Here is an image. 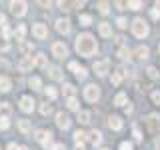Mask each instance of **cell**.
Segmentation results:
<instances>
[{
    "instance_id": "obj_13",
    "label": "cell",
    "mask_w": 160,
    "mask_h": 150,
    "mask_svg": "<svg viewBox=\"0 0 160 150\" xmlns=\"http://www.w3.org/2000/svg\"><path fill=\"white\" fill-rule=\"evenodd\" d=\"M56 30L60 34H68L70 32V20L68 18H58L56 20Z\"/></svg>"
},
{
    "instance_id": "obj_12",
    "label": "cell",
    "mask_w": 160,
    "mask_h": 150,
    "mask_svg": "<svg viewBox=\"0 0 160 150\" xmlns=\"http://www.w3.org/2000/svg\"><path fill=\"white\" fill-rule=\"evenodd\" d=\"M134 58L136 60H140V62H144V60H146L148 56H150V50H148V46H138L136 50H134Z\"/></svg>"
},
{
    "instance_id": "obj_32",
    "label": "cell",
    "mask_w": 160,
    "mask_h": 150,
    "mask_svg": "<svg viewBox=\"0 0 160 150\" xmlns=\"http://www.w3.org/2000/svg\"><path fill=\"white\" fill-rule=\"evenodd\" d=\"M44 92H46V96L50 100H54V98L58 96V92H56V88H54V86H46V88H44Z\"/></svg>"
},
{
    "instance_id": "obj_24",
    "label": "cell",
    "mask_w": 160,
    "mask_h": 150,
    "mask_svg": "<svg viewBox=\"0 0 160 150\" xmlns=\"http://www.w3.org/2000/svg\"><path fill=\"white\" fill-rule=\"evenodd\" d=\"M28 86L32 88V90H42V80H40L38 76H32L28 80Z\"/></svg>"
},
{
    "instance_id": "obj_29",
    "label": "cell",
    "mask_w": 160,
    "mask_h": 150,
    "mask_svg": "<svg viewBox=\"0 0 160 150\" xmlns=\"http://www.w3.org/2000/svg\"><path fill=\"white\" fill-rule=\"evenodd\" d=\"M78 20H80L82 26H90V24H92V16H90V14H80Z\"/></svg>"
},
{
    "instance_id": "obj_22",
    "label": "cell",
    "mask_w": 160,
    "mask_h": 150,
    "mask_svg": "<svg viewBox=\"0 0 160 150\" xmlns=\"http://www.w3.org/2000/svg\"><path fill=\"white\" fill-rule=\"evenodd\" d=\"M10 112H12V106H10V102H0V118H8Z\"/></svg>"
},
{
    "instance_id": "obj_25",
    "label": "cell",
    "mask_w": 160,
    "mask_h": 150,
    "mask_svg": "<svg viewBox=\"0 0 160 150\" xmlns=\"http://www.w3.org/2000/svg\"><path fill=\"white\" fill-rule=\"evenodd\" d=\"M90 122V112L88 110H78V124H88Z\"/></svg>"
},
{
    "instance_id": "obj_9",
    "label": "cell",
    "mask_w": 160,
    "mask_h": 150,
    "mask_svg": "<svg viewBox=\"0 0 160 150\" xmlns=\"http://www.w3.org/2000/svg\"><path fill=\"white\" fill-rule=\"evenodd\" d=\"M52 56H56V58H66L68 56V46L64 42H54L52 44Z\"/></svg>"
},
{
    "instance_id": "obj_6",
    "label": "cell",
    "mask_w": 160,
    "mask_h": 150,
    "mask_svg": "<svg viewBox=\"0 0 160 150\" xmlns=\"http://www.w3.org/2000/svg\"><path fill=\"white\" fill-rule=\"evenodd\" d=\"M8 6H10V12H12L14 16H24V14L28 12V4L24 2V0H12Z\"/></svg>"
},
{
    "instance_id": "obj_11",
    "label": "cell",
    "mask_w": 160,
    "mask_h": 150,
    "mask_svg": "<svg viewBox=\"0 0 160 150\" xmlns=\"http://www.w3.org/2000/svg\"><path fill=\"white\" fill-rule=\"evenodd\" d=\"M88 140H90L92 146H100V144H102V132H100V130H90Z\"/></svg>"
},
{
    "instance_id": "obj_37",
    "label": "cell",
    "mask_w": 160,
    "mask_h": 150,
    "mask_svg": "<svg viewBox=\"0 0 160 150\" xmlns=\"http://www.w3.org/2000/svg\"><path fill=\"white\" fill-rule=\"evenodd\" d=\"M84 138H86V132H82V130H76V132H74V140H76V144H82Z\"/></svg>"
},
{
    "instance_id": "obj_26",
    "label": "cell",
    "mask_w": 160,
    "mask_h": 150,
    "mask_svg": "<svg viewBox=\"0 0 160 150\" xmlns=\"http://www.w3.org/2000/svg\"><path fill=\"white\" fill-rule=\"evenodd\" d=\"M62 92H64V94H66V96L70 98V96H74V92H76V88H74V84L66 82V84H64V86H62Z\"/></svg>"
},
{
    "instance_id": "obj_41",
    "label": "cell",
    "mask_w": 160,
    "mask_h": 150,
    "mask_svg": "<svg viewBox=\"0 0 160 150\" xmlns=\"http://www.w3.org/2000/svg\"><path fill=\"white\" fill-rule=\"evenodd\" d=\"M10 126V118H0V130H8Z\"/></svg>"
},
{
    "instance_id": "obj_19",
    "label": "cell",
    "mask_w": 160,
    "mask_h": 150,
    "mask_svg": "<svg viewBox=\"0 0 160 150\" xmlns=\"http://www.w3.org/2000/svg\"><path fill=\"white\" fill-rule=\"evenodd\" d=\"M10 88H12V80L8 76H0V92L6 94V92H10Z\"/></svg>"
},
{
    "instance_id": "obj_8",
    "label": "cell",
    "mask_w": 160,
    "mask_h": 150,
    "mask_svg": "<svg viewBox=\"0 0 160 150\" xmlns=\"http://www.w3.org/2000/svg\"><path fill=\"white\" fill-rule=\"evenodd\" d=\"M108 68H110V62L106 58L104 60H96V62L92 64V70H94V74L96 76H106L108 74Z\"/></svg>"
},
{
    "instance_id": "obj_44",
    "label": "cell",
    "mask_w": 160,
    "mask_h": 150,
    "mask_svg": "<svg viewBox=\"0 0 160 150\" xmlns=\"http://www.w3.org/2000/svg\"><path fill=\"white\" fill-rule=\"evenodd\" d=\"M116 24H118V28H126V26H128L126 18H122V16H120V18H116Z\"/></svg>"
},
{
    "instance_id": "obj_16",
    "label": "cell",
    "mask_w": 160,
    "mask_h": 150,
    "mask_svg": "<svg viewBox=\"0 0 160 150\" xmlns=\"http://www.w3.org/2000/svg\"><path fill=\"white\" fill-rule=\"evenodd\" d=\"M34 66L38 68H48V56L44 52H38L36 56H34Z\"/></svg>"
},
{
    "instance_id": "obj_50",
    "label": "cell",
    "mask_w": 160,
    "mask_h": 150,
    "mask_svg": "<svg viewBox=\"0 0 160 150\" xmlns=\"http://www.w3.org/2000/svg\"><path fill=\"white\" fill-rule=\"evenodd\" d=\"M6 24H8V22H6V16H4V14L0 12V26L4 28V26H6Z\"/></svg>"
},
{
    "instance_id": "obj_51",
    "label": "cell",
    "mask_w": 160,
    "mask_h": 150,
    "mask_svg": "<svg viewBox=\"0 0 160 150\" xmlns=\"http://www.w3.org/2000/svg\"><path fill=\"white\" fill-rule=\"evenodd\" d=\"M116 6H118L120 10H126V8H128V2H116Z\"/></svg>"
},
{
    "instance_id": "obj_21",
    "label": "cell",
    "mask_w": 160,
    "mask_h": 150,
    "mask_svg": "<svg viewBox=\"0 0 160 150\" xmlns=\"http://www.w3.org/2000/svg\"><path fill=\"white\" fill-rule=\"evenodd\" d=\"M48 76L52 80H62V70L58 66H48Z\"/></svg>"
},
{
    "instance_id": "obj_7",
    "label": "cell",
    "mask_w": 160,
    "mask_h": 150,
    "mask_svg": "<svg viewBox=\"0 0 160 150\" xmlns=\"http://www.w3.org/2000/svg\"><path fill=\"white\" fill-rule=\"evenodd\" d=\"M144 122H146V128H148L150 134H156L160 130V116L158 114H150V116H146Z\"/></svg>"
},
{
    "instance_id": "obj_35",
    "label": "cell",
    "mask_w": 160,
    "mask_h": 150,
    "mask_svg": "<svg viewBox=\"0 0 160 150\" xmlns=\"http://www.w3.org/2000/svg\"><path fill=\"white\" fill-rule=\"evenodd\" d=\"M14 34H16L18 40H22L24 34H26V26H24V24H18V28H16V32H14Z\"/></svg>"
},
{
    "instance_id": "obj_34",
    "label": "cell",
    "mask_w": 160,
    "mask_h": 150,
    "mask_svg": "<svg viewBox=\"0 0 160 150\" xmlns=\"http://www.w3.org/2000/svg\"><path fill=\"white\" fill-rule=\"evenodd\" d=\"M10 50V42L4 36H0V52H8Z\"/></svg>"
},
{
    "instance_id": "obj_52",
    "label": "cell",
    "mask_w": 160,
    "mask_h": 150,
    "mask_svg": "<svg viewBox=\"0 0 160 150\" xmlns=\"http://www.w3.org/2000/svg\"><path fill=\"white\" fill-rule=\"evenodd\" d=\"M8 150H18V146H16L14 142H10V144H8Z\"/></svg>"
},
{
    "instance_id": "obj_15",
    "label": "cell",
    "mask_w": 160,
    "mask_h": 150,
    "mask_svg": "<svg viewBox=\"0 0 160 150\" xmlns=\"http://www.w3.org/2000/svg\"><path fill=\"white\" fill-rule=\"evenodd\" d=\"M98 32H100V36H102V38H110V36H112V24L100 22L98 24Z\"/></svg>"
},
{
    "instance_id": "obj_55",
    "label": "cell",
    "mask_w": 160,
    "mask_h": 150,
    "mask_svg": "<svg viewBox=\"0 0 160 150\" xmlns=\"http://www.w3.org/2000/svg\"><path fill=\"white\" fill-rule=\"evenodd\" d=\"M18 150H28V146H18Z\"/></svg>"
},
{
    "instance_id": "obj_5",
    "label": "cell",
    "mask_w": 160,
    "mask_h": 150,
    "mask_svg": "<svg viewBox=\"0 0 160 150\" xmlns=\"http://www.w3.org/2000/svg\"><path fill=\"white\" fill-rule=\"evenodd\" d=\"M34 138H36L38 142L42 144V148L54 146V144H52V140H54V134L50 132V130H36V134H34Z\"/></svg>"
},
{
    "instance_id": "obj_17",
    "label": "cell",
    "mask_w": 160,
    "mask_h": 150,
    "mask_svg": "<svg viewBox=\"0 0 160 150\" xmlns=\"http://www.w3.org/2000/svg\"><path fill=\"white\" fill-rule=\"evenodd\" d=\"M32 66H34V60L32 58H22L18 62V70H20V72H30Z\"/></svg>"
},
{
    "instance_id": "obj_45",
    "label": "cell",
    "mask_w": 160,
    "mask_h": 150,
    "mask_svg": "<svg viewBox=\"0 0 160 150\" xmlns=\"http://www.w3.org/2000/svg\"><path fill=\"white\" fill-rule=\"evenodd\" d=\"M86 74H88V72H86V68H80V70H78V74H76V78L84 80V78H86Z\"/></svg>"
},
{
    "instance_id": "obj_31",
    "label": "cell",
    "mask_w": 160,
    "mask_h": 150,
    "mask_svg": "<svg viewBox=\"0 0 160 150\" xmlns=\"http://www.w3.org/2000/svg\"><path fill=\"white\" fill-rule=\"evenodd\" d=\"M130 56H132V54H130L128 48H120V50H118V58H120V60H130Z\"/></svg>"
},
{
    "instance_id": "obj_48",
    "label": "cell",
    "mask_w": 160,
    "mask_h": 150,
    "mask_svg": "<svg viewBox=\"0 0 160 150\" xmlns=\"http://www.w3.org/2000/svg\"><path fill=\"white\" fill-rule=\"evenodd\" d=\"M52 150H66V146H64L62 142H56V144L52 146Z\"/></svg>"
},
{
    "instance_id": "obj_56",
    "label": "cell",
    "mask_w": 160,
    "mask_h": 150,
    "mask_svg": "<svg viewBox=\"0 0 160 150\" xmlns=\"http://www.w3.org/2000/svg\"><path fill=\"white\" fill-rule=\"evenodd\" d=\"M100 150H110V148H100Z\"/></svg>"
},
{
    "instance_id": "obj_43",
    "label": "cell",
    "mask_w": 160,
    "mask_h": 150,
    "mask_svg": "<svg viewBox=\"0 0 160 150\" xmlns=\"http://www.w3.org/2000/svg\"><path fill=\"white\" fill-rule=\"evenodd\" d=\"M152 102L160 106V90H154V92H152Z\"/></svg>"
},
{
    "instance_id": "obj_53",
    "label": "cell",
    "mask_w": 160,
    "mask_h": 150,
    "mask_svg": "<svg viewBox=\"0 0 160 150\" xmlns=\"http://www.w3.org/2000/svg\"><path fill=\"white\" fill-rule=\"evenodd\" d=\"M74 150H86V148H84V144H76V146H74Z\"/></svg>"
},
{
    "instance_id": "obj_49",
    "label": "cell",
    "mask_w": 160,
    "mask_h": 150,
    "mask_svg": "<svg viewBox=\"0 0 160 150\" xmlns=\"http://www.w3.org/2000/svg\"><path fill=\"white\" fill-rule=\"evenodd\" d=\"M134 138H136L138 142H140V140H142V134H140V130H138L136 126H134Z\"/></svg>"
},
{
    "instance_id": "obj_14",
    "label": "cell",
    "mask_w": 160,
    "mask_h": 150,
    "mask_svg": "<svg viewBox=\"0 0 160 150\" xmlns=\"http://www.w3.org/2000/svg\"><path fill=\"white\" fill-rule=\"evenodd\" d=\"M56 124H58V128H62V130L70 128V118H68V114L58 112V114H56Z\"/></svg>"
},
{
    "instance_id": "obj_28",
    "label": "cell",
    "mask_w": 160,
    "mask_h": 150,
    "mask_svg": "<svg viewBox=\"0 0 160 150\" xmlns=\"http://www.w3.org/2000/svg\"><path fill=\"white\" fill-rule=\"evenodd\" d=\"M122 78H124V72H122V70H118V72H114V74H112V78H110V80H112L114 86H118V84L122 82Z\"/></svg>"
},
{
    "instance_id": "obj_10",
    "label": "cell",
    "mask_w": 160,
    "mask_h": 150,
    "mask_svg": "<svg viewBox=\"0 0 160 150\" xmlns=\"http://www.w3.org/2000/svg\"><path fill=\"white\" fill-rule=\"evenodd\" d=\"M32 34H34V38L44 40V38L48 36V28H46V24H44V22H36V24H32Z\"/></svg>"
},
{
    "instance_id": "obj_54",
    "label": "cell",
    "mask_w": 160,
    "mask_h": 150,
    "mask_svg": "<svg viewBox=\"0 0 160 150\" xmlns=\"http://www.w3.org/2000/svg\"><path fill=\"white\" fill-rule=\"evenodd\" d=\"M156 148H160V138H156Z\"/></svg>"
},
{
    "instance_id": "obj_40",
    "label": "cell",
    "mask_w": 160,
    "mask_h": 150,
    "mask_svg": "<svg viewBox=\"0 0 160 150\" xmlns=\"http://www.w3.org/2000/svg\"><path fill=\"white\" fill-rule=\"evenodd\" d=\"M68 68H70V70H72V72H74V76H76V74H78V70H80V68H82V66H80V64H78V62H70V64H68Z\"/></svg>"
},
{
    "instance_id": "obj_30",
    "label": "cell",
    "mask_w": 160,
    "mask_h": 150,
    "mask_svg": "<svg viewBox=\"0 0 160 150\" xmlns=\"http://www.w3.org/2000/svg\"><path fill=\"white\" fill-rule=\"evenodd\" d=\"M50 112H52V106H50L48 102H42V104H40V114H42V116H48Z\"/></svg>"
},
{
    "instance_id": "obj_36",
    "label": "cell",
    "mask_w": 160,
    "mask_h": 150,
    "mask_svg": "<svg viewBox=\"0 0 160 150\" xmlns=\"http://www.w3.org/2000/svg\"><path fill=\"white\" fill-rule=\"evenodd\" d=\"M146 76L152 78V80H156V78H158V70L154 68V66H148V68H146Z\"/></svg>"
},
{
    "instance_id": "obj_20",
    "label": "cell",
    "mask_w": 160,
    "mask_h": 150,
    "mask_svg": "<svg viewBox=\"0 0 160 150\" xmlns=\"http://www.w3.org/2000/svg\"><path fill=\"white\" fill-rule=\"evenodd\" d=\"M16 126H18V130L22 134H28L30 130H32V126H30V120H26V118H20L18 122H16Z\"/></svg>"
},
{
    "instance_id": "obj_27",
    "label": "cell",
    "mask_w": 160,
    "mask_h": 150,
    "mask_svg": "<svg viewBox=\"0 0 160 150\" xmlns=\"http://www.w3.org/2000/svg\"><path fill=\"white\" fill-rule=\"evenodd\" d=\"M66 108H68V110H80V108H78V100L74 98V96L66 98Z\"/></svg>"
},
{
    "instance_id": "obj_4",
    "label": "cell",
    "mask_w": 160,
    "mask_h": 150,
    "mask_svg": "<svg viewBox=\"0 0 160 150\" xmlns=\"http://www.w3.org/2000/svg\"><path fill=\"white\" fill-rule=\"evenodd\" d=\"M84 100L86 102H98L100 100V86L98 84H88L86 88H84Z\"/></svg>"
},
{
    "instance_id": "obj_23",
    "label": "cell",
    "mask_w": 160,
    "mask_h": 150,
    "mask_svg": "<svg viewBox=\"0 0 160 150\" xmlns=\"http://www.w3.org/2000/svg\"><path fill=\"white\" fill-rule=\"evenodd\" d=\"M124 104H128V96L124 92H118L114 96V106H124Z\"/></svg>"
},
{
    "instance_id": "obj_39",
    "label": "cell",
    "mask_w": 160,
    "mask_h": 150,
    "mask_svg": "<svg viewBox=\"0 0 160 150\" xmlns=\"http://www.w3.org/2000/svg\"><path fill=\"white\" fill-rule=\"evenodd\" d=\"M20 52H32V44L30 42H20Z\"/></svg>"
},
{
    "instance_id": "obj_47",
    "label": "cell",
    "mask_w": 160,
    "mask_h": 150,
    "mask_svg": "<svg viewBox=\"0 0 160 150\" xmlns=\"http://www.w3.org/2000/svg\"><path fill=\"white\" fill-rule=\"evenodd\" d=\"M0 68H2V70H8V68H10V64H8L4 58H0Z\"/></svg>"
},
{
    "instance_id": "obj_2",
    "label": "cell",
    "mask_w": 160,
    "mask_h": 150,
    "mask_svg": "<svg viewBox=\"0 0 160 150\" xmlns=\"http://www.w3.org/2000/svg\"><path fill=\"white\" fill-rule=\"evenodd\" d=\"M148 32H150V28H148V24L144 22L142 18H134L132 20V34L136 38H146Z\"/></svg>"
},
{
    "instance_id": "obj_3",
    "label": "cell",
    "mask_w": 160,
    "mask_h": 150,
    "mask_svg": "<svg viewBox=\"0 0 160 150\" xmlns=\"http://www.w3.org/2000/svg\"><path fill=\"white\" fill-rule=\"evenodd\" d=\"M18 108L22 110L24 114H30L36 108V100L30 96V94H24V96H20V100H18Z\"/></svg>"
},
{
    "instance_id": "obj_33",
    "label": "cell",
    "mask_w": 160,
    "mask_h": 150,
    "mask_svg": "<svg viewBox=\"0 0 160 150\" xmlns=\"http://www.w3.org/2000/svg\"><path fill=\"white\" fill-rule=\"evenodd\" d=\"M108 6H110L108 2H98V4H96V8H98V12H100V14H108V12H110V8H108Z\"/></svg>"
},
{
    "instance_id": "obj_38",
    "label": "cell",
    "mask_w": 160,
    "mask_h": 150,
    "mask_svg": "<svg viewBox=\"0 0 160 150\" xmlns=\"http://www.w3.org/2000/svg\"><path fill=\"white\" fill-rule=\"evenodd\" d=\"M144 4L140 2V0H132V2H128V10H140Z\"/></svg>"
},
{
    "instance_id": "obj_42",
    "label": "cell",
    "mask_w": 160,
    "mask_h": 150,
    "mask_svg": "<svg viewBox=\"0 0 160 150\" xmlns=\"http://www.w3.org/2000/svg\"><path fill=\"white\" fill-rule=\"evenodd\" d=\"M118 150H134V146H132V142H120Z\"/></svg>"
},
{
    "instance_id": "obj_1",
    "label": "cell",
    "mask_w": 160,
    "mask_h": 150,
    "mask_svg": "<svg viewBox=\"0 0 160 150\" xmlns=\"http://www.w3.org/2000/svg\"><path fill=\"white\" fill-rule=\"evenodd\" d=\"M96 50H98V44H96V38H94L92 34L84 32V34H78V36H76V52L82 58L94 56Z\"/></svg>"
},
{
    "instance_id": "obj_57",
    "label": "cell",
    "mask_w": 160,
    "mask_h": 150,
    "mask_svg": "<svg viewBox=\"0 0 160 150\" xmlns=\"http://www.w3.org/2000/svg\"><path fill=\"white\" fill-rule=\"evenodd\" d=\"M158 50H160V48H158Z\"/></svg>"
},
{
    "instance_id": "obj_46",
    "label": "cell",
    "mask_w": 160,
    "mask_h": 150,
    "mask_svg": "<svg viewBox=\"0 0 160 150\" xmlns=\"http://www.w3.org/2000/svg\"><path fill=\"white\" fill-rule=\"evenodd\" d=\"M150 16H152L154 20H158L160 18V10L158 8H152V10H150Z\"/></svg>"
},
{
    "instance_id": "obj_18",
    "label": "cell",
    "mask_w": 160,
    "mask_h": 150,
    "mask_svg": "<svg viewBox=\"0 0 160 150\" xmlns=\"http://www.w3.org/2000/svg\"><path fill=\"white\" fill-rule=\"evenodd\" d=\"M108 126L118 132V130H122L124 122H122V118H120V116H110V118H108Z\"/></svg>"
}]
</instances>
